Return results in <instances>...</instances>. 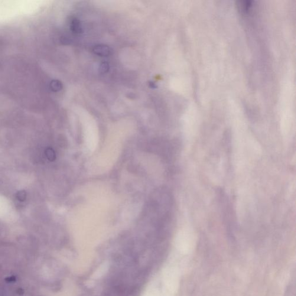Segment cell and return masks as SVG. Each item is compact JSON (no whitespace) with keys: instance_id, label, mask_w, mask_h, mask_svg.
I'll list each match as a JSON object with an SVG mask.
<instances>
[{"instance_id":"1","label":"cell","mask_w":296,"mask_h":296,"mask_svg":"<svg viewBox=\"0 0 296 296\" xmlns=\"http://www.w3.org/2000/svg\"><path fill=\"white\" fill-rule=\"evenodd\" d=\"M95 53L100 56H108L109 54V49L107 47H97L95 48Z\"/></svg>"},{"instance_id":"2","label":"cell","mask_w":296,"mask_h":296,"mask_svg":"<svg viewBox=\"0 0 296 296\" xmlns=\"http://www.w3.org/2000/svg\"><path fill=\"white\" fill-rule=\"evenodd\" d=\"M45 155H46L49 161H54L56 160V154H55L53 149L51 148H48L46 149V151H45Z\"/></svg>"},{"instance_id":"3","label":"cell","mask_w":296,"mask_h":296,"mask_svg":"<svg viewBox=\"0 0 296 296\" xmlns=\"http://www.w3.org/2000/svg\"><path fill=\"white\" fill-rule=\"evenodd\" d=\"M51 87L52 90L57 92L62 88V84L57 80L52 81L51 83Z\"/></svg>"},{"instance_id":"4","label":"cell","mask_w":296,"mask_h":296,"mask_svg":"<svg viewBox=\"0 0 296 296\" xmlns=\"http://www.w3.org/2000/svg\"><path fill=\"white\" fill-rule=\"evenodd\" d=\"M16 197H17L18 200L23 202V201H25L26 199L27 193H26L25 190L19 191L17 194H16Z\"/></svg>"},{"instance_id":"5","label":"cell","mask_w":296,"mask_h":296,"mask_svg":"<svg viewBox=\"0 0 296 296\" xmlns=\"http://www.w3.org/2000/svg\"><path fill=\"white\" fill-rule=\"evenodd\" d=\"M71 28H72V30L75 32H80L81 30L80 23L77 20H74L72 23H71Z\"/></svg>"}]
</instances>
